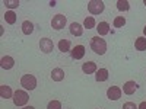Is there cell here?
<instances>
[{
  "label": "cell",
  "instance_id": "cell-12",
  "mask_svg": "<svg viewBox=\"0 0 146 109\" xmlns=\"http://www.w3.org/2000/svg\"><path fill=\"white\" fill-rule=\"evenodd\" d=\"M12 96H13V93H12L10 86L2 84V86H0V98H3V99H10Z\"/></svg>",
  "mask_w": 146,
  "mask_h": 109
},
{
  "label": "cell",
  "instance_id": "cell-16",
  "mask_svg": "<svg viewBox=\"0 0 146 109\" xmlns=\"http://www.w3.org/2000/svg\"><path fill=\"white\" fill-rule=\"evenodd\" d=\"M135 48L137 51H145L146 50V38H143V36L137 38L136 42H135Z\"/></svg>",
  "mask_w": 146,
  "mask_h": 109
},
{
  "label": "cell",
  "instance_id": "cell-25",
  "mask_svg": "<svg viewBox=\"0 0 146 109\" xmlns=\"http://www.w3.org/2000/svg\"><path fill=\"white\" fill-rule=\"evenodd\" d=\"M47 109H62V103H60L58 100H51L50 103H48Z\"/></svg>",
  "mask_w": 146,
  "mask_h": 109
},
{
  "label": "cell",
  "instance_id": "cell-27",
  "mask_svg": "<svg viewBox=\"0 0 146 109\" xmlns=\"http://www.w3.org/2000/svg\"><path fill=\"white\" fill-rule=\"evenodd\" d=\"M137 109H146V102H142L140 105H139V108Z\"/></svg>",
  "mask_w": 146,
  "mask_h": 109
},
{
  "label": "cell",
  "instance_id": "cell-26",
  "mask_svg": "<svg viewBox=\"0 0 146 109\" xmlns=\"http://www.w3.org/2000/svg\"><path fill=\"white\" fill-rule=\"evenodd\" d=\"M123 109H137V106L133 103V102H126L123 105Z\"/></svg>",
  "mask_w": 146,
  "mask_h": 109
},
{
  "label": "cell",
  "instance_id": "cell-30",
  "mask_svg": "<svg viewBox=\"0 0 146 109\" xmlns=\"http://www.w3.org/2000/svg\"><path fill=\"white\" fill-rule=\"evenodd\" d=\"M143 3H145V5H146V0H145V2H143Z\"/></svg>",
  "mask_w": 146,
  "mask_h": 109
},
{
  "label": "cell",
  "instance_id": "cell-1",
  "mask_svg": "<svg viewBox=\"0 0 146 109\" xmlns=\"http://www.w3.org/2000/svg\"><path fill=\"white\" fill-rule=\"evenodd\" d=\"M91 48H92V51L95 54L104 55L105 51H107V42H105V39L100 38V35L94 36V38H91Z\"/></svg>",
  "mask_w": 146,
  "mask_h": 109
},
{
  "label": "cell",
  "instance_id": "cell-13",
  "mask_svg": "<svg viewBox=\"0 0 146 109\" xmlns=\"http://www.w3.org/2000/svg\"><path fill=\"white\" fill-rule=\"evenodd\" d=\"M70 33L73 36H80L83 33V28L80 23H76V22H73L72 25H70Z\"/></svg>",
  "mask_w": 146,
  "mask_h": 109
},
{
  "label": "cell",
  "instance_id": "cell-2",
  "mask_svg": "<svg viewBox=\"0 0 146 109\" xmlns=\"http://www.w3.org/2000/svg\"><path fill=\"white\" fill-rule=\"evenodd\" d=\"M104 9H105V5H104V2H101V0H91V2H88V10L92 15L102 13Z\"/></svg>",
  "mask_w": 146,
  "mask_h": 109
},
{
  "label": "cell",
  "instance_id": "cell-6",
  "mask_svg": "<svg viewBox=\"0 0 146 109\" xmlns=\"http://www.w3.org/2000/svg\"><path fill=\"white\" fill-rule=\"evenodd\" d=\"M40 48H41V51H42L44 54H48V53L53 51L54 44H53L51 39H48V38H41V39H40Z\"/></svg>",
  "mask_w": 146,
  "mask_h": 109
},
{
  "label": "cell",
  "instance_id": "cell-21",
  "mask_svg": "<svg viewBox=\"0 0 146 109\" xmlns=\"http://www.w3.org/2000/svg\"><path fill=\"white\" fill-rule=\"evenodd\" d=\"M117 9L121 10V12H126L130 9V3L127 2V0H118L117 2Z\"/></svg>",
  "mask_w": 146,
  "mask_h": 109
},
{
  "label": "cell",
  "instance_id": "cell-17",
  "mask_svg": "<svg viewBox=\"0 0 146 109\" xmlns=\"http://www.w3.org/2000/svg\"><path fill=\"white\" fill-rule=\"evenodd\" d=\"M96 31H98L100 35H107L110 32V25H108L107 22H100V25H98V28H96Z\"/></svg>",
  "mask_w": 146,
  "mask_h": 109
},
{
  "label": "cell",
  "instance_id": "cell-28",
  "mask_svg": "<svg viewBox=\"0 0 146 109\" xmlns=\"http://www.w3.org/2000/svg\"><path fill=\"white\" fill-rule=\"evenodd\" d=\"M23 109H35L34 106H27V108H23Z\"/></svg>",
  "mask_w": 146,
  "mask_h": 109
},
{
  "label": "cell",
  "instance_id": "cell-23",
  "mask_svg": "<svg viewBox=\"0 0 146 109\" xmlns=\"http://www.w3.org/2000/svg\"><path fill=\"white\" fill-rule=\"evenodd\" d=\"M83 25H85V28H88V29H92V28L95 26V19H94L92 16H88L86 19H85Z\"/></svg>",
  "mask_w": 146,
  "mask_h": 109
},
{
  "label": "cell",
  "instance_id": "cell-22",
  "mask_svg": "<svg viewBox=\"0 0 146 109\" xmlns=\"http://www.w3.org/2000/svg\"><path fill=\"white\" fill-rule=\"evenodd\" d=\"M126 25V19L123 16H118L114 19V28H123Z\"/></svg>",
  "mask_w": 146,
  "mask_h": 109
},
{
  "label": "cell",
  "instance_id": "cell-4",
  "mask_svg": "<svg viewBox=\"0 0 146 109\" xmlns=\"http://www.w3.org/2000/svg\"><path fill=\"white\" fill-rule=\"evenodd\" d=\"M21 84L27 90H34L36 87V79L32 74H25V76H22V79H21Z\"/></svg>",
  "mask_w": 146,
  "mask_h": 109
},
{
  "label": "cell",
  "instance_id": "cell-20",
  "mask_svg": "<svg viewBox=\"0 0 146 109\" xmlns=\"http://www.w3.org/2000/svg\"><path fill=\"white\" fill-rule=\"evenodd\" d=\"M5 19H6V22L9 23V25H13V23L16 22V15H15V12H12V10L6 12V13H5Z\"/></svg>",
  "mask_w": 146,
  "mask_h": 109
},
{
  "label": "cell",
  "instance_id": "cell-8",
  "mask_svg": "<svg viewBox=\"0 0 146 109\" xmlns=\"http://www.w3.org/2000/svg\"><path fill=\"white\" fill-rule=\"evenodd\" d=\"M70 53H72V58L73 60H80L85 55V47L83 45H76Z\"/></svg>",
  "mask_w": 146,
  "mask_h": 109
},
{
  "label": "cell",
  "instance_id": "cell-18",
  "mask_svg": "<svg viewBox=\"0 0 146 109\" xmlns=\"http://www.w3.org/2000/svg\"><path fill=\"white\" fill-rule=\"evenodd\" d=\"M32 31H34V25H32L29 20H25V22L22 23V32L25 33V35L32 33Z\"/></svg>",
  "mask_w": 146,
  "mask_h": 109
},
{
  "label": "cell",
  "instance_id": "cell-10",
  "mask_svg": "<svg viewBox=\"0 0 146 109\" xmlns=\"http://www.w3.org/2000/svg\"><path fill=\"white\" fill-rule=\"evenodd\" d=\"M136 89H137V84L135 83V81H126L124 83V86H123V92L126 93V95H133L136 92Z\"/></svg>",
  "mask_w": 146,
  "mask_h": 109
},
{
  "label": "cell",
  "instance_id": "cell-24",
  "mask_svg": "<svg viewBox=\"0 0 146 109\" xmlns=\"http://www.w3.org/2000/svg\"><path fill=\"white\" fill-rule=\"evenodd\" d=\"M5 5H6V7H9V9H15V7L19 6V0H6Z\"/></svg>",
  "mask_w": 146,
  "mask_h": 109
},
{
  "label": "cell",
  "instance_id": "cell-5",
  "mask_svg": "<svg viewBox=\"0 0 146 109\" xmlns=\"http://www.w3.org/2000/svg\"><path fill=\"white\" fill-rule=\"evenodd\" d=\"M66 25V16L64 15H56L53 19H51V26L53 29H63Z\"/></svg>",
  "mask_w": 146,
  "mask_h": 109
},
{
  "label": "cell",
  "instance_id": "cell-11",
  "mask_svg": "<svg viewBox=\"0 0 146 109\" xmlns=\"http://www.w3.org/2000/svg\"><path fill=\"white\" fill-rule=\"evenodd\" d=\"M82 71L85 74H92V73L96 71V64L94 61H88V63H83L82 66Z\"/></svg>",
  "mask_w": 146,
  "mask_h": 109
},
{
  "label": "cell",
  "instance_id": "cell-9",
  "mask_svg": "<svg viewBox=\"0 0 146 109\" xmlns=\"http://www.w3.org/2000/svg\"><path fill=\"white\" fill-rule=\"evenodd\" d=\"M0 66H2V68H5V70H10L15 66V60L12 57H9V55H6V57H3L2 60H0Z\"/></svg>",
  "mask_w": 146,
  "mask_h": 109
},
{
  "label": "cell",
  "instance_id": "cell-3",
  "mask_svg": "<svg viewBox=\"0 0 146 109\" xmlns=\"http://www.w3.org/2000/svg\"><path fill=\"white\" fill-rule=\"evenodd\" d=\"M29 100V96L27 92H23V90H16L13 93V103L16 106H23V105H27Z\"/></svg>",
  "mask_w": 146,
  "mask_h": 109
},
{
  "label": "cell",
  "instance_id": "cell-7",
  "mask_svg": "<svg viewBox=\"0 0 146 109\" xmlns=\"http://www.w3.org/2000/svg\"><path fill=\"white\" fill-rule=\"evenodd\" d=\"M107 96L110 100H117L121 98V89L117 87V86H111L108 90H107Z\"/></svg>",
  "mask_w": 146,
  "mask_h": 109
},
{
  "label": "cell",
  "instance_id": "cell-29",
  "mask_svg": "<svg viewBox=\"0 0 146 109\" xmlns=\"http://www.w3.org/2000/svg\"><path fill=\"white\" fill-rule=\"evenodd\" d=\"M143 33H145V36H146V26L143 28Z\"/></svg>",
  "mask_w": 146,
  "mask_h": 109
},
{
  "label": "cell",
  "instance_id": "cell-19",
  "mask_svg": "<svg viewBox=\"0 0 146 109\" xmlns=\"http://www.w3.org/2000/svg\"><path fill=\"white\" fill-rule=\"evenodd\" d=\"M58 50L62 51V53H66L70 50V41L69 39H60L58 42Z\"/></svg>",
  "mask_w": 146,
  "mask_h": 109
},
{
  "label": "cell",
  "instance_id": "cell-14",
  "mask_svg": "<svg viewBox=\"0 0 146 109\" xmlns=\"http://www.w3.org/2000/svg\"><path fill=\"white\" fill-rule=\"evenodd\" d=\"M51 79L54 81H62L64 79V71L62 68H53L51 71Z\"/></svg>",
  "mask_w": 146,
  "mask_h": 109
},
{
  "label": "cell",
  "instance_id": "cell-15",
  "mask_svg": "<svg viewBox=\"0 0 146 109\" xmlns=\"http://www.w3.org/2000/svg\"><path fill=\"white\" fill-rule=\"evenodd\" d=\"M96 81H105L108 79V70L107 68H100L96 70V74H95Z\"/></svg>",
  "mask_w": 146,
  "mask_h": 109
}]
</instances>
